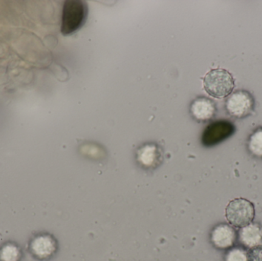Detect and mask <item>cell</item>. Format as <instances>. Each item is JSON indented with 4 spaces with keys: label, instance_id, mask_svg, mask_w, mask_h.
<instances>
[{
    "label": "cell",
    "instance_id": "3",
    "mask_svg": "<svg viewBox=\"0 0 262 261\" xmlns=\"http://www.w3.org/2000/svg\"><path fill=\"white\" fill-rule=\"evenodd\" d=\"M253 203L244 198L230 201L226 208V218L231 226L241 228L252 223L255 219Z\"/></svg>",
    "mask_w": 262,
    "mask_h": 261
},
{
    "label": "cell",
    "instance_id": "5",
    "mask_svg": "<svg viewBox=\"0 0 262 261\" xmlns=\"http://www.w3.org/2000/svg\"><path fill=\"white\" fill-rule=\"evenodd\" d=\"M235 130V126L230 121H215L209 124L203 132L202 142L206 147L217 145L232 136Z\"/></svg>",
    "mask_w": 262,
    "mask_h": 261
},
{
    "label": "cell",
    "instance_id": "2",
    "mask_svg": "<svg viewBox=\"0 0 262 261\" xmlns=\"http://www.w3.org/2000/svg\"><path fill=\"white\" fill-rule=\"evenodd\" d=\"M87 15L88 7L84 2L80 0L64 2L61 18V33L68 35L76 32L84 24Z\"/></svg>",
    "mask_w": 262,
    "mask_h": 261
},
{
    "label": "cell",
    "instance_id": "14",
    "mask_svg": "<svg viewBox=\"0 0 262 261\" xmlns=\"http://www.w3.org/2000/svg\"><path fill=\"white\" fill-rule=\"evenodd\" d=\"M247 257L248 261H262V245L249 249Z\"/></svg>",
    "mask_w": 262,
    "mask_h": 261
},
{
    "label": "cell",
    "instance_id": "9",
    "mask_svg": "<svg viewBox=\"0 0 262 261\" xmlns=\"http://www.w3.org/2000/svg\"><path fill=\"white\" fill-rule=\"evenodd\" d=\"M190 112L192 116L199 121H207L212 119L216 113V107L212 100L200 97L191 104Z\"/></svg>",
    "mask_w": 262,
    "mask_h": 261
},
{
    "label": "cell",
    "instance_id": "11",
    "mask_svg": "<svg viewBox=\"0 0 262 261\" xmlns=\"http://www.w3.org/2000/svg\"><path fill=\"white\" fill-rule=\"evenodd\" d=\"M21 257V249L15 244L9 242L0 248V261H19Z\"/></svg>",
    "mask_w": 262,
    "mask_h": 261
},
{
    "label": "cell",
    "instance_id": "1",
    "mask_svg": "<svg viewBox=\"0 0 262 261\" xmlns=\"http://www.w3.org/2000/svg\"><path fill=\"white\" fill-rule=\"evenodd\" d=\"M203 84L207 93L218 99L230 95L235 87L232 74L223 68L212 69L208 72L203 80Z\"/></svg>",
    "mask_w": 262,
    "mask_h": 261
},
{
    "label": "cell",
    "instance_id": "4",
    "mask_svg": "<svg viewBox=\"0 0 262 261\" xmlns=\"http://www.w3.org/2000/svg\"><path fill=\"white\" fill-rule=\"evenodd\" d=\"M255 107V99L250 92L239 90L232 93L226 103L228 113L232 117L243 119L250 115Z\"/></svg>",
    "mask_w": 262,
    "mask_h": 261
},
{
    "label": "cell",
    "instance_id": "13",
    "mask_svg": "<svg viewBox=\"0 0 262 261\" xmlns=\"http://www.w3.org/2000/svg\"><path fill=\"white\" fill-rule=\"evenodd\" d=\"M225 261H248L247 251L241 247L231 248L225 256Z\"/></svg>",
    "mask_w": 262,
    "mask_h": 261
},
{
    "label": "cell",
    "instance_id": "7",
    "mask_svg": "<svg viewBox=\"0 0 262 261\" xmlns=\"http://www.w3.org/2000/svg\"><path fill=\"white\" fill-rule=\"evenodd\" d=\"M55 239L49 234H38L31 241L29 249L34 257L39 260H46L52 257L56 251Z\"/></svg>",
    "mask_w": 262,
    "mask_h": 261
},
{
    "label": "cell",
    "instance_id": "6",
    "mask_svg": "<svg viewBox=\"0 0 262 261\" xmlns=\"http://www.w3.org/2000/svg\"><path fill=\"white\" fill-rule=\"evenodd\" d=\"M236 239V231L229 224H220L211 232V242L218 249H229L235 245Z\"/></svg>",
    "mask_w": 262,
    "mask_h": 261
},
{
    "label": "cell",
    "instance_id": "10",
    "mask_svg": "<svg viewBox=\"0 0 262 261\" xmlns=\"http://www.w3.org/2000/svg\"><path fill=\"white\" fill-rule=\"evenodd\" d=\"M249 153L258 159H262V127L255 130L248 140Z\"/></svg>",
    "mask_w": 262,
    "mask_h": 261
},
{
    "label": "cell",
    "instance_id": "12",
    "mask_svg": "<svg viewBox=\"0 0 262 261\" xmlns=\"http://www.w3.org/2000/svg\"><path fill=\"white\" fill-rule=\"evenodd\" d=\"M139 162L145 167H151L157 160V147L154 145H146L140 149L138 152Z\"/></svg>",
    "mask_w": 262,
    "mask_h": 261
},
{
    "label": "cell",
    "instance_id": "8",
    "mask_svg": "<svg viewBox=\"0 0 262 261\" xmlns=\"http://www.w3.org/2000/svg\"><path fill=\"white\" fill-rule=\"evenodd\" d=\"M238 238L240 243L249 249L262 245V225L252 222L240 228Z\"/></svg>",
    "mask_w": 262,
    "mask_h": 261
}]
</instances>
